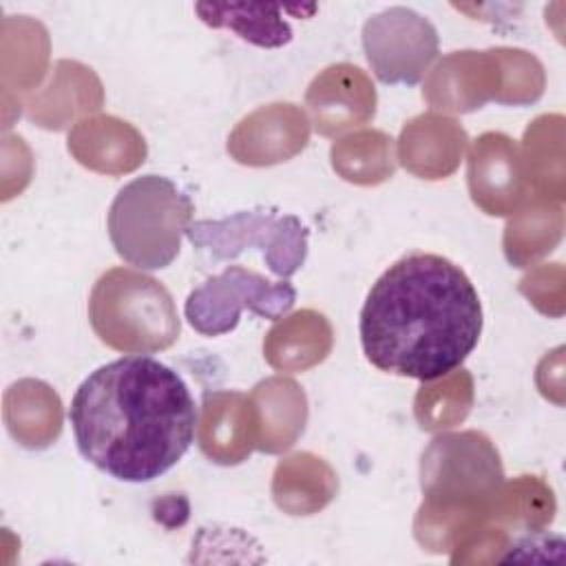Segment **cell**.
<instances>
[{
  "instance_id": "8992f818",
  "label": "cell",
  "mask_w": 566,
  "mask_h": 566,
  "mask_svg": "<svg viewBox=\"0 0 566 566\" xmlns=\"http://www.w3.org/2000/svg\"><path fill=\"white\" fill-rule=\"evenodd\" d=\"M199 18L210 27L232 29L241 40L276 49L292 40L290 24L281 18L283 7L270 4H195Z\"/></svg>"
},
{
  "instance_id": "3957f363",
  "label": "cell",
  "mask_w": 566,
  "mask_h": 566,
  "mask_svg": "<svg viewBox=\"0 0 566 566\" xmlns=\"http://www.w3.org/2000/svg\"><path fill=\"white\" fill-rule=\"evenodd\" d=\"M190 217L188 195L166 177L144 175L117 192L108 210V234L124 261L157 270L179 254V239Z\"/></svg>"
},
{
  "instance_id": "277c9868",
  "label": "cell",
  "mask_w": 566,
  "mask_h": 566,
  "mask_svg": "<svg viewBox=\"0 0 566 566\" xmlns=\"http://www.w3.org/2000/svg\"><path fill=\"white\" fill-rule=\"evenodd\" d=\"M184 234L197 252L212 261H230L245 250H259L276 279H290L305 263L310 232L296 214L254 208L223 219L190 221Z\"/></svg>"
},
{
  "instance_id": "5b68a950",
  "label": "cell",
  "mask_w": 566,
  "mask_h": 566,
  "mask_svg": "<svg viewBox=\"0 0 566 566\" xmlns=\"http://www.w3.org/2000/svg\"><path fill=\"white\" fill-rule=\"evenodd\" d=\"M294 301L296 290L290 279L270 281L243 265H228L188 294L184 314L195 332L221 336L237 327L243 310L279 321L292 310Z\"/></svg>"
},
{
  "instance_id": "7a4b0ae2",
  "label": "cell",
  "mask_w": 566,
  "mask_h": 566,
  "mask_svg": "<svg viewBox=\"0 0 566 566\" xmlns=\"http://www.w3.org/2000/svg\"><path fill=\"white\" fill-rule=\"evenodd\" d=\"M482 323L480 294L464 270L447 256L411 252L367 292L358 334L374 367L429 382L469 358Z\"/></svg>"
},
{
  "instance_id": "6da1fadb",
  "label": "cell",
  "mask_w": 566,
  "mask_h": 566,
  "mask_svg": "<svg viewBox=\"0 0 566 566\" xmlns=\"http://www.w3.org/2000/svg\"><path fill=\"white\" fill-rule=\"evenodd\" d=\"M69 422L80 455L119 482H150L195 442L197 405L166 363L128 354L99 365L75 389Z\"/></svg>"
}]
</instances>
